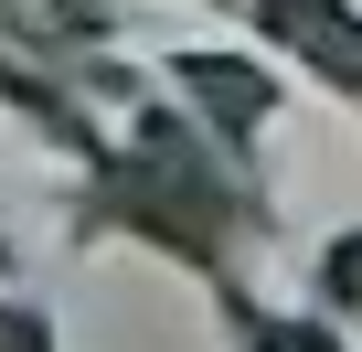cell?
Masks as SVG:
<instances>
[{
    "instance_id": "cell-1",
    "label": "cell",
    "mask_w": 362,
    "mask_h": 352,
    "mask_svg": "<svg viewBox=\"0 0 362 352\" xmlns=\"http://www.w3.org/2000/svg\"><path fill=\"white\" fill-rule=\"evenodd\" d=\"M330 299H351V310H362V235H351V246H330Z\"/></svg>"
},
{
    "instance_id": "cell-2",
    "label": "cell",
    "mask_w": 362,
    "mask_h": 352,
    "mask_svg": "<svg viewBox=\"0 0 362 352\" xmlns=\"http://www.w3.org/2000/svg\"><path fill=\"white\" fill-rule=\"evenodd\" d=\"M245 341H256V352H330V341H320V331H288V320H256V331H245Z\"/></svg>"
},
{
    "instance_id": "cell-3",
    "label": "cell",
    "mask_w": 362,
    "mask_h": 352,
    "mask_svg": "<svg viewBox=\"0 0 362 352\" xmlns=\"http://www.w3.org/2000/svg\"><path fill=\"white\" fill-rule=\"evenodd\" d=\"M0 352H54V341H43V320H22V310H0Z\"/></svg>"
}]
</instances>
